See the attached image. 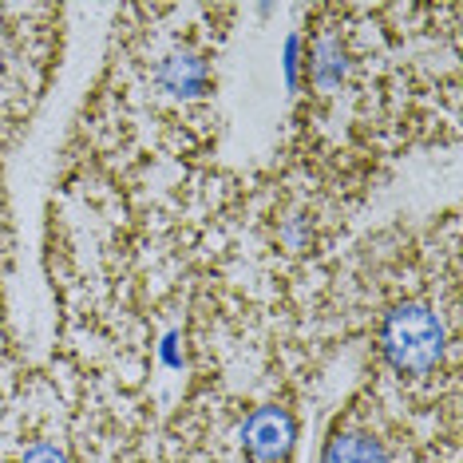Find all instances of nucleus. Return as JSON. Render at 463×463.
Segmentation results:
<instances>
[{"instance_id": "f257e3e1", "label": "nucleus", "mask_w": 463, "mask_h": 463, "mask_svg": "<svg viewBox=\"0 0 463 463\" xmlns=\"http://www.w3.org/2000/svg\"><path fill=\"white\" fill-rule=\"evenodd\" d=\"M444 345H448L444 321L428 305L404 301L381 325V349L388 356V364L404 376L431 373L439 364V356H444Z\"/></svg>"}, {"instance_id": "f03ea898", "label": "nucleus", "mask_w": 463, "mask_h": 463, "mask_svg": "<svg viewBox=\"0 0 463 463\" xmlns=\"http://www.w3.org/2000/svg\"><path fill=\"white\" fill-rule=\"evenodd\" d=\"M298 444V424L286 408L266 404L241 424V448L254 463H286Z\"/></svg>"}, {"instance_id": "7ed1b4c3", "label": "nucleus", "mask_w": 463, "mask_h": 463, "mask_svg": "<svg viewBox=\"0 0 463 463\" xmlns=\"http://www.w3.org/2000/svg\"><path fill=\"white\" fill-rule=\"evenodd\" d=\"M159 83H163V91H171L178 99L206 96V88H210L206 60H198L194 52H171L159 64Z\"/></svg>"}, {"instance_id": "20e7f679", "label": "nucleus", "mask_w": 463, "mask_h": 463, "mask_svg": "<svg viewBox=\"0 0 463 463\" xmlns=\"http://www.w3.org/2000/svg\"><path fill=\"white\" fill-rule=\"evenodd\" d=\"M321 463H392V459L364 431H336L321 451Z\"/></svg>"}, {"instance_id": "39448f33", "label": "nucleus", "mask_w": 463, "mask_h": 463, "mask_svg": "<svg viewBox=\"0 0 463 463\" xmlns=\"http://www.w3.org/2000/svg\"><path fill=\"white\" fill-rule=\"evenodd\" d=\"M309 71H313V83H317L321 91H333L336 83L349 76V60H345L341 40H333V36L317 40V48H313V64H309Z\"/></svg>"}, {"instance_id": "423d86ee", "label": "nucleus", "mask_w": 463, "mask_h": 463, "mask_svg": "<svg viewBox=\"0 0 463 463\" xmlns=\"http://www.w3.org/2000/svg\"><path fill=\"white\" fill-rule=\"evenodd\" d=\"M298 68H301V40L289 36L286 40V83L298 88Z\"/></svg>"}, {"instance_id": "0eeeda50", "label": "nucleus", "mask_w": 463, "mask_h": 463, "mask_svg": "<svg viewBox=\"0 0 463 463\" xmlns=\"http://www.w3.org/2000/svg\"><path fill=\"white\" fill-rule=\"evenodd\" d=\"M24 463H68V456L52 444H36V448L24 451Z\"/></svg>"}, {"instance_id": "6e6552de", "label": "nucleus", "mask_w": 463, "mask_h": 463, "mask_svg": "<svg viewBox=\"0 0 463 463\" xmlns=\"http://www.w3.org/2000/svg\"><path fill=\"white\" fill-rule=\"evenodd\" d=\"M163 361L171 364V368H178V364H183V356H178V336H175V333H171V336H166V341H163Z\"/></svg>"}]
</instances>
